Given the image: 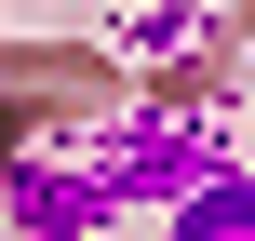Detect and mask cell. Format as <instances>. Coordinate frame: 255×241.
I'll return each instance as SVG.
<instances>
[{
    "instance_id": "6da1fadb",
    "label": "cell",
    "mask_w": 255,
    "mask_h": 241,
    "mask_svg": "<svg viewBox=\"0 0 255 241\" xmlns=\"http://www.w3.org/2000/svg\"><path fill=\"white\" fill-rule=\"evenodd\" d=\"M175 241H255V174H202L175 201Z\"/></svg>"
}]
</instances>
